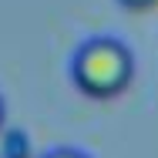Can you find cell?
<instances>
[{"instance_id":"1","label":"cell","mask_w":158,"mask_h":158,"mask_svg":"<svg viewBox=\"0 0 158 158\" xmlns=\"http://www.w3.org/2000/svg\"><path fill=\"white\" fill-rule=\"evenodd\" d=\"M71 81L81 94L108 101L118 98L135 77V51L114 34H91L71 54Z\"/></svg>"},{"instance_id":"3","label":"cell","mask_w":158,"mask_h":158,"mask_svg":"<svg viewBox=\"0 0 158 158\" xmlns=\"http://www.w3.org/2000/svg\"><path fill=\"white\" fill-rule=\"evenodd\" d=\"M121 7H128V10H152L158 0H118Z\"/></svg>"},{"instance_id":"4","label":"cell","mask_w":158,"mask_h":158,"mask_svg":"<svg viewBox=\"0 0 158 158\" xmlns=\"http://www.w3.org/2000/svg\"><path fill=\"white\" fill-rule=\"evenodd\" d=\"M3 118H7V104H3V94H0V128H3Z\"/></svg>"},{"instance_id":"2","label":"cell","mask_w":158,"mask_h":158,"mask_svg":"<svg viewBox=\"0 0 158 158\" xmlns=\"http://www.w3.org/2000/svg\"><path fill=\"white\" fill-rule=\"evenodd\" d=\"M37 158H91V155H88V152H81V148H71V145H54V148L40 152Z\"/></svg>"}]
</instances>
